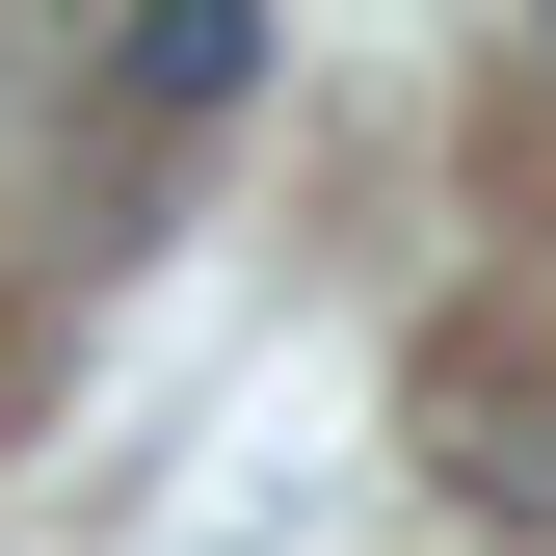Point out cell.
Instances as JSON below:
<instances>
[{
  "label": "cell",
  "mask_w": 556,
  "mask_h": 556,
  "mask_svg": "<svg viewBox=\"0 0 556 556\" xmlns=\"http://www.w3.org/2000/svg\"><path fill=\"white\" fill-rule=\"evenodd\" d=\"M451 477H477V504H556V371L477 344V371H451Z\"/></svg>",
  "instance_id": "7a4b0ae2"
},
{
  "label": "cell",
  "mask_w": 556,
  "mask_h": 556,
  "mask_svg": "<svg viewBox=\"0 0 556 556\" xmlns=\"http://www.w3.org/2000/svg\"><path fill=\"white\" fill-rule=\"evenodd\" d=\"M106 80H132V132L239 106V80H265V0H132V53H106Z\"/></svg>",
  "instance_id": "6da1fadb"
}]
</instances>
